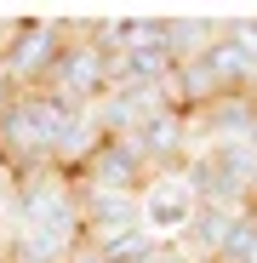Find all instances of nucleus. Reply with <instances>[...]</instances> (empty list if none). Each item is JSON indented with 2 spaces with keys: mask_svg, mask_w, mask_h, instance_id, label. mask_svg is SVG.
Here are the masks:
<instances>
[{
  "mask_svg": "<svg viewBox=\"0 0 257 263\" xmlns=\"http://www.w3.org/2000/svg\"><path fill=\"white\" fill-rule=\"evenodd\" d=\"M17 229H34V235H52L63 246H80L86 240V217H80V200H74V178L63 166H40V172H23L17 178V195H12V235Z\"/></svg>",
  "mask_w": 257,
  "mask_h": 263,
  "instance_id": "1",
  "label": "nucleus"
},
{
  "mask_svg": "<svg viewBox=\"0 0 257 263\" xmlns=\"http://www.w3.org/2000/svg\"><path fill=\"white\" fill-rule=\"evenodd\" d=\"M69 40V23L63 17H23V23H6L0 29V69H6V86L12 92H40Z\"/></svg>",
  "mask_w": 257,
  "mask_h": 263,
  "instance_id": "2",
  "label": "nucleus"
},
{
  "mask_svg": "<svg viewBox=\"0 0 257 263\" xmlns=\"http://www.w3.org/2000/svg\"><path fill=\"white\" fill-rule=\"evenodd\" d=\"M194 212H200V200H194V189H189L183 172H154V178L137 189V223L154 240H177Z\"/></svg>",
  "mask_w": 257,
  "mask_h": 263,
  "instance_id": "3",
  "label": "nucleus"
},
{
  "mask_svg": "<svg viewBox=\"0 0 257 263\" xmlns=\"http://www.w3.org/2000/svg\"><path fill=\"white\" fill-rule=\"evenodd\" d=\"M218 34H223V23H218V17H166V58H171V69L206 58Z\"/></svg>",
  "mask_w": 257,
  "mask_h": 263,
  "instance_id": "4",
  "label": "nucleus"
},
{
  "mask_svg": "<svg viewBox=\"0 0 257 263\" xmlns=\"http://www.w3.org/2000/svg\"><path fill=\"white\" fill-rule=\"evenodd\" d=\"M63 263H109V257H103L97 246H86V240H80V246H69V257H63Z\"/></svg>",
  "mask_w": 257,
  "mask_h": 263,
  "instance_id": "5",
  "label": "nucleus"
}]
</instances>
